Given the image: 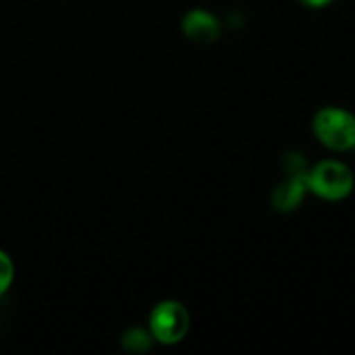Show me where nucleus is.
Listing matches in <instances>:
<instances>
[{
  "label": "nucleus",
  "mask_w": 355,
  "mask_h": 355,
  "mask_svg": "<svg viewBox=\"0 0 355 355\" xmlns=\"http://www.w3.org/2000/svg\"><path fill=\"white\" fill-rule=\"evenodd\" d=\"M309 191L329 201H338L349 196L354 189L352 170L336 159H324L311 168L305 175Z\"/></svg>",
  "instance_id": "nucleus-1"
},
{
  "label": "nucleus",
  "mask_w": 355,
  "mask_h": 355,
  "mask_svg": "<svg viewBox=\"0 0 355 355\" xmlns=\"http://www.w3.org/2000/svg\"><path fill=\"white\" fill-rule=\"evenodd\" d=\"M314 134L333 151L355 148V116L342 107H322L314 116Z\"/></svg>",
  "instance_id": "nucleus-2"
},
{
  "label": "nucleus",
  "mask_w": 355,
  "mask_h": 355,
  "mask_svg": "<svg viewBox=\"0 0 355 355\" xmlns=\"http://www.w3.org/2000/svg\"><path fill=\"white\" fill-rule=\"evenodd\" d=\"M191 318L186 307L175 300H165L153 309L149 315V331L156 342L175 345L189 331Z\"/></svg>",
  "instance_id": "nucleus-3"
},
{
  "label": "nucleus",
  "mask_w": 355,
  "mask_h": 355,
  "mask_svg": "<svg viewBox=\"0 0 355 355\" xmlns=\"http://www.w3.org/2000/svg\"><path fill=\"white\" fill-rule=\"evenodd\" d=\"M182 30L189 40L196 44H211L220 37V24L214 14L203 9H194L184 16Z\"/></svg>",
  "instance_id": "nucleus-4"
},
{
  "label": "nucleus",
  "mask_w": 355,
  "mask_h": 355,
  "mask_svg": "<svg viewBox=\"0 0 355 355\" xmlns=\"http://www.w3.org/2000/svg\"><path fill=\"white\" fill-rule=\"evenodd\" d=\"M305 175H307V173H302V175H290V179L284 180V182L274 191L272 205L277 210L291 211L302 203L305 193L309 191Z\"/></svg>",
  "instance_id": "nucleus-5"
},
{
  "label": "nucleus",
  "mask_w": 355,
  "mask_h": 355,
  "mask_svg": "<svg viewBox=\"0 0 355 355\" xmlns=\"http://www.w3.org/2000/svg\"><path fill=\"white\" fill-rule=\"evenodd\" d=\"M153 340L155 338H153L151 331H146L142 328H132L125 331V335L121 336V345H123L127 352L142 354L151 349Z\"/></svg>",
  "instance_id": "nucleus-6"
},
{
  "label": "nucleus",
  "mask_w": 355,
  "mask_h": 355,
  "mask_svg": "<svg viewBox=\"0 0 355 355\" xmlns=\"http://www.w3.org/2000/svg\"><path fill=\"white\" fill-rule=\"evenodd\" d=\"M14 279V266L12 260L0 250V297L9 290Z\"/></svg>",
  "instance_id": "nucleus-7"
},
{
  "label": "nucleus",
  "mask_w": 355,
  "mask_h": 355,
  "mask_svg": "<svg viewBox=\"0 0 355 355\" xmlns=\"http://www.w3.org/2000/svg\"><path fill=\"white\" fill-rule=\"evenodd\" d=\"M304 6L312 7V9H319V7H326L333 2V0H300Z\"/></svg>",
  "instance_id": "nucleus-8"
}]
</instances>
